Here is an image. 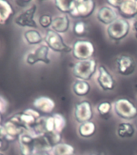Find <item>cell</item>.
Wrapping results in <instances>:
<instances>
[{"instance_id": "4316f807", "label": "cell", "mask_w": 137, "mask_h": 155, "mask_svg": "<svg viewBox=\"0 0 137 155\" xmlns=\"http://www.w3.org/2000/svg\"><path fill=\"white\" fill-rule=\"evenodd\" d=\"M53 117L54 120V124H55V132L61 134L67 124L66 118L60 113L53 114Z\"/></svg>"}, {"instance_id": "ba28073f", "label": "cell", "mask_w": 137, "mask_h": 155, "mask_svg": "<svg viewBox=\"0 0 137 155\" xmlns=\"http://www.w3.org/2000/svg\"><path fill=\"white\" fill-rule=\"evenodd\" d=\"M36 11L37 6L36 4L31 5L28 8L25 9L19 15H17L16 18L14 19V23L21 28L36 29L38 28V25L34 19Z\"/></svg>"}, {"instance_id": "2e32d148", "label": "cell", "mask_w": 137, "mask_h": 155, "mask_svg": "<svg viewBox=\"0 0 137 155\" xmlns=\"http://www.w3.org/2000/svg\"><path fill=\"white\" fill-rule=\"evenodd\" d=\"M117 12L123 19H135L137 15V0H123Z\"/></svg>"}, {"instance_id": "8d00e7d4", "label": "cell", "mask_w": 137, "mask_h": 155, "mask_svg": "<svg viewBox=\"0 0 137 155\" xmlns=\"http://www.w3.org/2000/svg\"><path fill=\"white\" fill-rule=\"evenodd\" d=\"M33 155H51L48 151H43V150H36L33 153Z\"/></svg>"}, {"instance_id": "7402d4cb", "label": "cell", "mask_w": 137, "mask_h": 155, "mask_svg": "<svg viewBox=\"0 0 137 155\" xmlns=\"http://www.w3.org/2000/svg\"><path fill=\"white\" fill-rule=\"evenodd\" d=\"M73 92L77 96L82 97L86 96L89 94L91 87L88 81H84V80L77 79L73 82L72 86Z\"/></svg>"}, {"instance_id": "836d02e7", "label": "cell", "mask_w": 137, "mask_h": 155, "mask_svg": "<svg viewBox=\"0 0 137 155\" xmlns=\"http://www.w3.org/2000/svg\"><path fill=\"white\" fill-rule=\"evenodd\" d=\"M15 3L18 6V7H21V8H28L30 7L32 1H26V0H19V1H15Z\"/></svg>"}, {"instance_id": "d6986e66", "label": "cell", "mask_w": 137, "mask_h": 155, "mask_svg": "<svg viewBox=\"0 0 137 155\" xmlns=\"http://www.w3.org/2000/svg\"><path fill=\"white\" fill-rule=\"evenodd\" d=\"M14 14L11 4L6 0H0V25H6Z\"/></svg>"}, {"instance_id": "484cf974", "label": "cell", "mask_w": 137, "mask_h": 155, "mask_svg": "<svg viewBox=\"0 0 137 155\" xmlns=\"http://www.w3.org/2000/svg\"><path fill=\"white\" fill-rule=\"evenodd\" d=\"M57 9L64 15H70L72 11L73 0H57L54 1Z\"/></svg>"}, {"instance_id": "9c48e42d", "label": "cell", "mask_w": 137, "mask_h": 155, "mask_svg": "<svg viewBox=\"0 0 137 155\" xmlns=\"http://www.w3.org/2000/svg\"><path fill=\"white\" fill-rule=\"evenodd\" d=\"M48 53L49 48L48 46L46 45H41L27 54L25 60L26 63L29 65H34L37 62H43L48 65L51 62L50 58H48Z\"/></svg>"}, {"instance_id": "e0dca14e", "label": "cell", "mask_w": 137, "mask_h": 155, "mask_svg": "<svg viewBox=\"0 0 137 155\" xmlns=\"http://www.w3.org/2000/svg\"><path fill=\"white\" fill-rule=\"evenodd\" d=\"M3 126H4L5 131H6L5 139L8 142H14L15 140H19V136L23 133H24L25 131H27L24 128H22L10 120L5 121L3 123Z\"/></svg>"}, {"instance_id": "8992f818", "label": "cell", "mask_w": 137, "mask_h": 155, "mask_svg": "<svg viewBox=\"0 0 137 155\" xmlns=\"http://www.w3.org/2000/svg\"><path fill=\"white\" fill-rule=\"evenodd\" d=\"M114 111L119 118L130 120L137 116V107L128 99L120 98L114 103Z\"/></svg>"}, {"instance_id": "277c9868", "label": "cell", "mask_w": 137, "mask_h": 155, "mask_svg": "<svg viewBox=\"0 0 137 155\" xmlns=\"http://www.w3.org/2000/svg\"><path fill=\"white\" fill-rule=\"evenodd\" d=\"M44 41L49 49L56 53H71L72 46L69 45L63 40L60 34L56 32L52 29H48L44 35Z\"/></svg>"}, {"instance_id": "1f68e13d", "label": "cell", "mask_w": 137, "mask_h": 155, "mask_svg": "<svg viewBox=\"0 0 137 155\" xmlns=\"http://www.w3.org/2000/svg\"><path fill=\"white\" fill-rule=\"evenodd\" d=\"M8 108V102L3 97L0 96V113L5 114Z\"/></svg>"}, {"instance_id": "603a6c76", "label": "cell", "mask_w": 137, "mask_h": 155, "mask_svg": "<svg viewBox=\"0 0 137 155\" xmlns=\"http://www.w3.org/2000/svg\"><path fill=\"white\" fill-rule=\"evenodd\" d=\"M24 37L25 41L30 45H39V44L42 43L44 41V38L37 29L33 28L28 29L24 31Z\"/></svg>"}, {"instance_id": "e575fe53", "label": "cell", "mask_w": 137, "mask_h": 155, "mask_svg": "<svg viewBox=\"0 0 137 155\" xmlns=\"http://www.w3.org/2000/svg\"><path fill=\"white\" fill-rule=\"evenodd\" d=\"M8 146L9 142L5 138L0 137V152L2 153L3 151H6L8 149Z\"/></svg>"}, {"instance_id": "ac0fdd59", "label": "cell", "mask_w": 137, "mask_h": 155, "mask_svg": "<svg viewBox=\"0 0 137 155\" xmlns=\"http://www.w3.org/2000/svg\"><path fill=\"white\" fill-rule=\"evenodd\" d=\"M70 27V19L68 15H59L53 17L51 29L59 34L67 32Z\"/></svg>"}, {"instance_id": "44dd1931", "label": "cell", "mask_w": 137, "mask_h": 155, "mask_svg": "<svg viewBox=\"0 0 137 155\" xmlns=\"http://www.w3.org/2000/svg\"><path fill=\"white\" fill-rule=\"evenodd\" d=\"M135 128L130 122H121L117 127L116 133L120 138H131L135 135Z\"/></svg>"}, {"instance_id": "4fadbf2b", "label": "cell", "mask_w": 137, "mask_h": 155, "mask_svg": "<svg viewBox=\"0 0 137 155\" xmlns=\"http://www.w3.org/2000/svg\"><path fill=\"white\" fill-rule=\"evenodd\" d=\"M19 151L21 155H33L35 152V135L30 131H25L19 137Z\"/></svg>"}, {"instance_id": "60d3db41", "label": "cell", "mask_w": 137, "mask_h": 155, "mask_svg": "<svg viewBox=\"0 0 137 155\" xmlns=\"http://www.w3.org/2000/svg\"><path fill=\"white\" fill-rule=\"evenodd\" d=\"M0 155H5V154H4V153H3L0 152Z\"/></svg>"}, {"instance_id": "8fae6325", "label": "cell", "mask_w": 137, "mask_h": 155, "mask_svg": "<svg viewBox=\"0 0 137 155\" xmlns=\"http://www.w3.org/2000/svg\"><path fill=\"white\" fill-rule=\"evenodd\" d=\"M73 115L75 120L79 124L85 122L91 121L94 116L91 104L87 100H83L77 103L75 105Z\"/></svg>"}, {"instance_id": "7c38bea8", "label": "cell", "mask_w": 137, "mask_h": 155, "mask_svg": "<svg viewBox=\"0 0 137 155\" xmlns=\"http://www.w3.org/2000/svg\"><path fill=\"white\" fill-rule=\"evenodd\" d=\"M117 71L122 76H130L135 72L136 63L135 59L127 54L119 56L116 60Z\"/></svg>"}, {"instance_id": "3957f363", "label": "cell", "mask_w": 137, "mask_h": 155, "mask_svg": "<svg viewBox=\"0 0 137 155\" xmlns=\"http://www.w3.org/2000/svg\"><path fill=\"white\" fill-rule=\"evenodd\" d=\"M132 28L130 22L123 18H118L106 28V34L111 40L119 41L128 36Z\"/></svg>"}, {"instance_id": "30bf717a", "label": "cell", "mask_w": 137, "mask_h": 155, "mask_svg": "<svg viewBox=\"0 0 137 155\" xmlns=\"http://www.w3.org/2000/svg\"><path fill=\"white\" fill-rule=\"evenodd\" d=\"M97 82L99 87L104 91H113L116 87V80L107 68L103 65L98 66V77Z\"/></svg>"}, {"instance_id": "d6a6232c", "label": "cell", "mask_w": 137, "mask_h": 155, "mask_svg": "<svg viewBox=\"0 0 137 155\" xmlns=\"http://www.w3.org/2000/svg\"><path fill=\"white\" fill-rule=\"evenodd\" d=\"M122 2H123V0H108V1H106L108 6H110V7L116 10H118Z\"/></svg>"}, {"instance_id": "7a4b0ae2", "label": "cell", "mask_w": 137, "mask_h": 155, "mask_svg": "<svg viewBox=\"0 0 137 155\" xmlns=\"http://www.w3.org/2000/svg\"><path fill=\"white\" fill-rule=\"evenodd\" d=\"M41 113L35 108H27L24 111L13 115L10 117V120L24 128L25 130L30 131L38 119L41 117Z\"/></svg>"}, {"instance_id": "f1b7e54d", "label": "cell", "mask_w": 137, "mask_h": 155, "mask_svg": "<svg viewBox=\"0 0 137 155\" xmlns=\"http://www.w3.org/2000/svg\"><path fill=\"white\" fill-rule=\"evenodd\" d=\"M111 109H112V104L108 101L101 102L97 106V111L99 114V116L102 117L109 116V114L111 113Z\"/></svg>"}, {"instance_id": "ab89813d", "label": "cell", "mask_w": 137, "mask_h": 155, "mask_svg": "<svg viewBox=\"0 0 137 155\" xmlns=\"http://www.w3.org/2000/svg\"><path fill=\"white\" fill-rule=\"evenodd\" d=\"M90 155H102V154H99V153H91V154Z\"/></svg>"}, {"instance_id": "d590c367", "label": "cell", "mask_w": 137, "mask_h": 155, "mask_svg": "<svg viewBox=\"0 0 137 155\" xmlns=\"http://www.w3.org/2000/svg\"><path fill=\"white\" fill-rule=\"evenodd\" d=\"M132 28L134 36H135V38L137 39V20H135V21L133 22L132 26Z\"/></svg>"}, {"instance_id": "6da1fadb", "label": "cell", "mask_w": 137, "mask_h": 155, "mask_svg": "<svg viewBox=\"0 0 137 155\" xmlns=\"http://www.w3.org/2000/svg\"><path fill=\"white\" fill-rule=\"evenodd\" d=\"M98 63L94 58L85 61H77L73 66V74L77 79L89 81L98 70Z\"/></svg>"}, {"instance_id": "83f0119b", "label": "cell", "mask_w": 137, "mask_h": 155, "mask_svg": "<svg viewBox=\"0 0 137 155\" xmlns=\"http://www.w3.org/2000/svg\"><path fill=\"white\" fill-rule=\"evenodd\" d=\"M87 31V25L86 22H84L82 19H78L73 24V32L75 36L77 37L83 36Z\"/></svg>"}, {"instance_id": "b9f144b4", "label": "cell", "mask_w": 137, "mask_h": 155, "mask_svg": "<svg viewBox=\"0 0 137 155\" xmlns=\"http://www.w3.org/2000/svg\"><path fill=\"white\" fill-rule=\"evenodd\" d=\"M135 19V20H137V15H136V16L135 17V19Z\"/></svg>"}, {"instance_id": "f35d334b", "label": "cell", "mask_w": 137, "mask_h": 155, "mask_svg": "<svg viewBox=\"0 0 137 155\" xmlns=\"http://www.w3.org/2000/svg\"><path fill=\"white\" fill-rule=\"evenodd\" d=\"M3 124V115L0 113V124Z\"/></svg>"}, {"instance_id": "52a82bcc", "label": "cell", "mask_w": 137, "mask_h": 155, "mask_svg": "<svg viewBox=\"0 0 137 155\" xmlns=\"http://www.w3.org/2000/svg\"><path fill=\"white\" fill-rule=\"evenodd\" d=\"M96 3L93 0H73L70 16L73 19H86L94 13Z\"/></svg>"}, {"instance_id": "4dcf8cb0", "label": "cell", "mask_w": 137, "mask_h": 155, "mask_svg": "<svg viewBox=\"0 0 137 155\" xmlns=\"http://www.w3.org/2000/svg\"><path fill=\"white\" fill-rule=\"evenodd\" d=\"M45 130L46 133L55 132V124L53 116H46L45 119Z\"/></svg>"}, {"instance_id": "ffe728a7", "label": "cell", "mask_w": 137, "mask_h": 155, "mask_svg": "<svg viewBox=\"0 0 137 155\" xmlns=\"http://www.w3.org/2000/svg\"><path fill=\"white\" fill-rule=\"evenodd\" d=\"M97 131V126L93 121H88L80 124L77 128L78 135L82 138H90L95 134Z\"/></svg>"}, {"instance_id": "f546056e", "label": "cell", "mask_w": 137, "mask_h": 155, "mask_svg": "<svg viewBox=\"0 0 137 155\" xmlns=\"http://www.w3.org/2000/svg\"><path fill=\"white\" fill-rule=\"evenodd\" d=\"M53 17H52L50 15L44 14L41 15L39 18V24L41 25V28H48L52 26Z\"/></svg>"}, {"instance_id": "5b68a950", "label": "cell", "mask_w": 137, "mask_h": 155, "mask_svg": "<svg viewBox=\"0 0 137 155\" xmlns=\"http://www.w3.org/2000/svg\"><path fill=\"white\" fill-rule=\"evenodd\" d=\"M95 48L91 41L78 39L73 44L72 55L77 61H85L91 59Z\"/></svg>"}, {"instance_id": "d4e9b609", "label": "cell", "mask_w": 137, "mask_h": 155, "mask_svg": "<svg viewBox=\"0 0 137 155\" xmlns=\"http://www.w3.org/2000/svg\"><path fill=\"white\" fill-rule=\"evenodd\" d=\"M34 147H35V151L43 150V151H48L49 152V150H52V149H53V146H52L50 141L48 140L45 134L35 137Z\"/></svg>"}, {"instance_id": "9a60e30c", "label": "cell", "mask_w": 137, "mask_h": 155, "mask_svg": "<svg viewBox=\"0 0 137 155\" xmlns=\"http://www.w3.org/2000/svg\"><path fill=\"white\" fill-rule=\"evenodd\" d=\"M97 19L101 24L109 26L118 19V13L116 9L108 5L102 6L99 7L97 12Z\"/></svg>"}, {"instance_id": "5bb4252c", "label": "cell", "mask_w": 137, "mask_h": 155, "mask_svg": "<svg viewBox=\"0 0 137 155\" xmlns=\"http://www.w3.org/2000/svg\"><path fill=\"white\" fill-rule=\"evenodd\" d=\"M34 108L37 110L39 112L44 115H49L54 111L56 107V103L52 98L48 96L37 97L33 101Z\"/></svg>"}, {"instance_id": "cb8c5ba5", "label": "cell", "mask_w": 137, "mask_h": 155, "mask_svg": "<svg viewBox=\"0 0 137 155\" xmlns=\"http://www.w3.org/2000/svg\"><path fill=\"white\" fill-rule=\"evenodd\" d=\"M53 155H74L75 148L69 143L60 142L52 149Z\"/></svg>"}, {"instance_id": "74e56055", "label": "cell", "mask_w": 137, "mask_h": 155, "mask_svg": "<svg viewBox=\"0 0 137 155\" xmlns=\"http://www.w3.org/2000/svg\"><path fill=\"white\" fill-rule=\"evenodd\" d=\"M0 137L3 138H5V137H6V131H5L3 124H0Z\"/></svg>"}]
</instances>
